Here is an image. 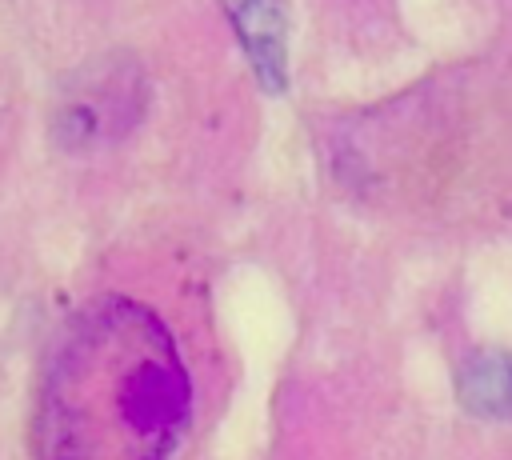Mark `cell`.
<instances>
[{
  "label": "cell",
  "mask_w": 512,
  "mask_h": 460,
  "mask_svg": "<svg viewBox=\"0 0 512 460\" xmlns=\"http://www.w3.org/2000/svg\"><path fill=\"white\" fill-rule=\"evenodd\" d=\"M148 84L132 60H96L60 84L52 108V132L68 152H92L116 144L144 116Z\"/></svg>",
  "instance_id": "2"
},
{
  "label": "cell",
  "mask_w": 512,
  "mask_h": 460,
  "mask_svg": "<svg viewBox=\"0 0 512 460\" xmlns=\"http://www.w3.org/2000/svg\"><path fill=\"white\" fill-rule=\"evenodd\" d=\"M232 28L268 92H280L288 80L284 68V8L280 0H228Z\"/></svg>",
  "instance_id": "3"
},
{
  "label": "cell",
  "mask_w": 512,
  "mask_h": 460,
  "mask_svg": "<svg viewBox=\"0 0 512 460\" xmlns=\"http://www.w3.org/2000/svg\"><path fill=\"white\" fill-rule=\"evenodd\" d=\"M192 384L164 320L104 296L60 328L36 404L40 460H168L188 428Z\"/></svg>",
  "instance_id": "1"
},
{
  "label": "cell",
  "mask_w": 512,
  "mask_h": 460,
  "mask_svg": "<svg viewBox=\"0 0 512 460\" xmlns=\"http://www.w3.org/2000/svg\"><path fill=\"white\" fill-rule=\"evenodd\" d=\"M460 400L476 416H512V352H472L460 364Z\"/></svg>",
  "instance_id": "4"
}]
</instances>
